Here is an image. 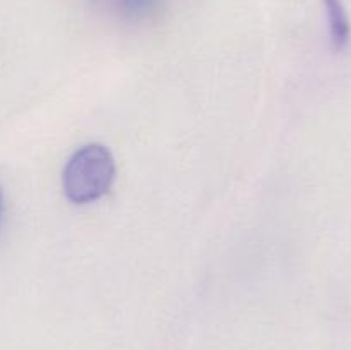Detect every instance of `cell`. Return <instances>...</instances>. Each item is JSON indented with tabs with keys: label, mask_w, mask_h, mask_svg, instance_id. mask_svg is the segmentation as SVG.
Listing matches in <instances>:
<instances>
[{
	"label": "cell",
	"mask_w": 351,
	"mask_h": 350,
	"mask_svg": "<svg viewBox=\"0 0 351 350\" xmlns=\"http://www.w3.org/2000/svg\"><path fill=\"white\" fill-rule=\"evenodd\" d=\"M117 167L112 151L99 143L74 151L62 174L64 196L72 205H91L108 194L115 182Z\"/></svg>",
	"instance_id": "cell-1"
},
{
	"label": "cell",
	"mask_w": 351,
	"mask_h": 350,
	"mask_svg": "<svg viewBox=\"0 0 351 350\" xmlns=\"http://www.w3.org/2000/svg\"><path fill=\"white\" fill-rule=\"evenodd\" d=\"M324 7L332 48L338 51L345 50L351 40V24L345 5L341 0H324Z\"/></svg>",
	"instance_id": "cell-2"
},
{
	"label": "cell",
	"mask_w": 351,
	"mask_h": 350,
	"mask_svg": "<svg viewBox=\"0 0 351 350\" xmlns=\"http://www.w3.org/2000/svg\"><path fill=\"white\" fill-rule=\"evenodd\" d=\"M108 12L125 21H143L153 16L163 0H96Z\"/></svg>",
	"instance_id": "cell-3"
},
{
	"label": "cell",
	"mask_w": 351,
	"mask_h": 350,
	"mask_svg": "<svg viewBox=\"0 0 351 350\" xmlns=\"http://www.w3.org/2000/svg\"><path fill=\"white\" fill-rule=\"evenodd\" d=\"M0 213H2V189H0Z\"/></svg>",
	"instance_id": "cell-4"
}]
</instances>
